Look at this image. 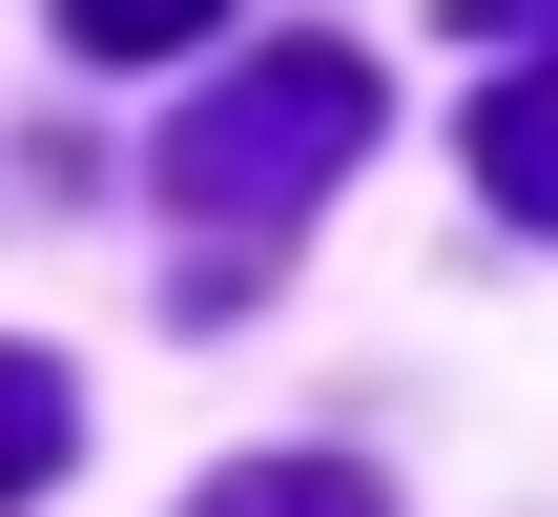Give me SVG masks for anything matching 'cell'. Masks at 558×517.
<instances>
[{"instance_id": "1", "label": "cell", "mask_w": 558, "mask_h": 517, "mask_svg": "<svg viewBox=\"0 0 558 517\" xmlns=\"http://www.w3.org/2000/svg\"><path fill=\"white\" fill-rule=\"evenodd\" d=\"M373 104H393V83H373V41H269V62H228V83L166 124V207H186V228H228V269H248V249H269L352 145H373ZM228 269H207V290H228Z\"/></svg>"}, {"instance_id": "4", "label": "cell", "mask_w": 558, "mask_h": 517, "mask_svg": "<svg viewBox=\"0 0 558 517\" xmlns=\"http://www.w3.org/2000/svg\"><path fill=\"white\" fill-rule=\"evenodd\" d=\"M186 517H393V497H373L352 456H248V477H207Z\"/></svg>"}, {"instance_id": "2", "label": "cell", "mask_w": 558, "mask_h": 517, "mask_svg": "<svg viewBox=\"0 0 558 517\" xmlns=\"http://www.w3.org/2000/svg\"><path fill=\"white\" fill-rule=\"evenodd\" d=\"M476 187H497L518 228H558V62H518V83L476 104Z\"/></svg>"}, {"instance_id": "5", "label": "cell", "mask_w": 558, "mask_h": 517, "mask_svg": "<svg viewBox=\"0 0 558 517\" xmlns=\"http://www.w3.org/2000/svg\"><path fill=\"white\" fill-rule=\"evenodd\" d=\"M186 21H207V0H62V41H83V62H166Z\"/></svg>"}, {"instance_id": "6", "label": "cell", "mask_w": 558, "mask_h": 517, "mask_svg": "<svg viewBox=\"0 0 558 517\" xmlns=\"http://www.w3.org/2000/svg\"><path fill=\"white\" fill-rule=\"evenodd\" d=\"M476 21H558V0H476Z\"/></svg>"}, {"instance_id": "3", "label": "cell", "mask_w": 558, "mask_h": 517, "mask_svg": "<svg viewBox=\"0 0 558 517\" xmlns=\"http://www.w3.org/2000/svg\"><path fill=\"white\" fill-rule=\"evenodd\" d=\"M83 456V394H62V352H0V497H41Z\"/></svg>"}]
</instances>
